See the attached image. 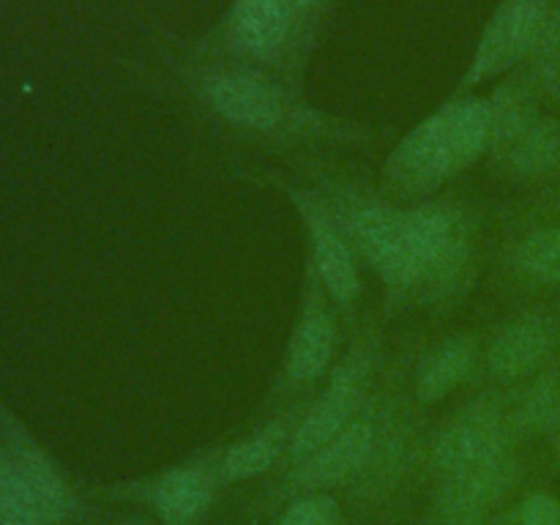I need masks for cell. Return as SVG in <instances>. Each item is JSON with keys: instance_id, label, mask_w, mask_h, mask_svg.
I'll return each mask as SVG.
<instances>
[{"instance_id": "cell-12", "label": "cell", "mask_w": 560, "mask_h": 525, "mask_svg": "<svg viewBox=\"0 0 560 525\" xmlns=\"http://www.w3.org/2000/svg\"><path fill=\"white\" fill-rule=\"evenodd\" d=\"M293 16L295 11L288 0H238L233 11L235 44L255 58L273 55L288 42Z\"/></svg>"}, {"instance_id": "cell-26", "label": "cell", "mask_w": 560, "mask_h": 525, "mask_svg": "<svg viewBox=\"0 0 560 525\" xmlns=\"http://www.w3.org/2000/svg\"><path fill=\"white\" fill-rule=\"evenodd\" d=\"M558 454H560V448H558Z\"/></svg>"}, {"instance_id": "cell-18", "label": "cell", "mask_w": 560, "mask_h": 525, "mask_svg": "<svg viewBox=\"0 0 560 525\" xmlns=\"http://www.w3.org/2000/svg\"><path fill=\"white\" fill-rule=\"evenodd\" d=\"M492 109V137H490V151L501 153L514 137L523 135L539 113H536L534 96H530V88L512 82V85L503 88L501 93H495V98H490Z\"/></svg>"}, {"instance_id": "cell-7", "label": "cell", "mask_w": 560, "mask_h": 525, "mask_svg": "<svg viewBox=\"0 0 560 525\" xmlns=\"http://www.w3.org/2000/svg\"><path fill=\"white\" fill-rule=\"evenodd\" d=\"M361 388H364V366L361 364L350 361L334 372L326 397L310 410L304 424L290 438L293 463L304 465L350 424V416L355 413V405L361 399Z\"/></svg>"}, {"instance_id": "cell-11", "label": "cell", "mask_w": 560, "mask_h": 525, "mask_svg": "<svg viewBox=\"0 0 560 525\" xmlns=\"http://www.w3.org/2000/svg\"><path fill=\"white\" fill-rule=\"evenodd\" d=\"M372 446H375V430L370 421H350L328 446L301 465V485L326 487L350 479L355 470L364 468Z\"/></svg>"}, {"instance_id": "cell-3", "label": "cell", "mask_w": 560, "mask_h": 525, "mask_svg": "<svg viewBox=\"0 0 560 525\" xmlns=\"http://www.w3.org/2000/svg\"><path fill=\"white\" fill-rule=\"evenodd\" d=\"M550 9V0H501L481 33L465 82L479 85L528 58L539 42Z\"/></svg>"}, {"instance_id": "cell-1", "label": "cell", "mask_w": 560, "mask_h": 525, "mask_svg": "<svg viewBox=\"0 0 560 525\" xmlns=\"http://www.w3.org/2000/svg\"><path fill=\"white\" fill-rule=\"evenodd\" d=\"M490 98H463L421 120L388 159V180L402 191L441 186L490 148Z\"/></svg>"}, {"instance_id": "cell-16", "label": "cell", "mask_w": 560, "mask_h": 525, "mask_svg": "<svg viewBox=\"0 0 560 525\" xmlns=\"http://www.w3.org/2000/svg\"><path fill=\"white\" fill-rule=\"evenodd\" d=\"M337 348V323L328 312L315 310L295 328L288 353V372L293 381H315L326 372Z\"/></svg>"}, {"instance_id": "cell-2", "label": "cell", "mask_w": 560, "mask_h": 525, "mask_svg": "<svg viewBox=\"0 0 560 525\" xmlns=\"http://www.w3.org/2000/svg\"><path fill=\"white\" fill-rule=\"evenodd\" d=\"M69 490L58 470L27 443L0 452V525H60Z\"/></svg>"}, {"instance_id": "cell-25", "label": "cell", "mask_w": 560, "mask_h": 525, "mask_svg": "<svg viewBox=\"0 0 560 525\" xmlns=\"http://www.w3.org/2000/svg\"><path fill=\"white\" fill-rule=\"evenodd\" d=\"M288 3L293 5V11H295V14H301V11H306V9H310V5L315 3V0H288Z\"/></svg>"}, {"instance_id": "cell-19", "label": "cell", "mask_w": 560, "mask_h": 525, "mask_svg": "<svg viewBox=\"0 0 560 525\" xmlns=\"http://www.w3.org/2000/svg\"><path fill=\"white\" fill-rule=\"evenodd\" d=\"M282 438L284 430L268 427V430L252 435L249 441H241L224 457V474L230 479H249V476L268 470L273 465V459H277L279 448H282Z\"/></svg>"}, {"instance_id": "cell-15", "label": "cell", "mask_w": 560, "mask_h": 525, "mask_svg": "<svg viewBox=\"0 0 560 525\" xmlns=\"http://www.w3.org/2000/svg\"><path fill=\"white\" fill-rule=\"evenodd\" d=\"M153 506L167 525H195L211 506V485L200 470L178 468L156 485Z\"/></svg>"}, {"instance_id": "cell-13", "label": "cell", "mask_w": 560, "mask_h": 525, "mask_svg": "<svg viewBox=\"0 0 560 525\" xmlns=\"http://www.w3.org/2000/svg\"><path fill=\"white\" fill-rule=\"evenodd\" d=\"M503 167L523 178H539L560 167V124L550 115H539L520 137H514L501 153Z\"/></svg>"}, {"instance_id": "cell-5", "label": "cell", "mask_w": 560, "mask_h": 525, "mask_svg": "<svg viewBox=\"0 0 560 525\" xmlns=\"http://www.w3.org/2000/svg\"><path fill=\"white\" fill-rule=\"evenodd\" d=\"M350 238L361 255L375 266L383 282L408 290L410 252H408V211H394L377 202H359L348 211Z\"/></svg>"}, {"instance_id": "cell-22", "label": "cell", "mask_w": 560, "mask_h": 525, "mask_svg": "<svg viewBox=\"0 0 560 525\" xmlns=\"http://www.w3.org/2000/svg\"><path fill=\"white\" fill-rule=\"evenodd\" d=\"M536 82L552 98H560V5H552L534 52Z\"/></svg>"}, {"instance_id": "cell-4", "label": "cell", "mask_w": 560, "mask_h": 525, "mask_svg": "<svg viewBox=\"0 0 560 525\" xmlns=\"http://www.w3.org/2000/svg\"><path fill=\"white\" fill-rule=\"evenodd\" d=\"M410 282L413 288H446L457 279L468 257V235L457 213L424 206L408 211Z\"/></svg>"}, {"instance_id": "cell-24", "label": "cell", "mask_w": 560, "mask_h": 525, "mask_svg": "<svg viewBox=\"0 0 560 525\" xmlns=\"http://www.w3.org/2000/svg\"><path fill=\"white\" fill-rule=\"evenodd\" d=\"M523 525H560V503L552 495H530L520 512Z\"/></svg>"}, {"instance_id": "cell-20", "label": "cell", "mask_w": 560, "mask_h": 525, "mask_svg": "<svg viewBox=\"0 0 560 525\" xmlns=\"http://www.w3.org/2000/svg\"><path fill=\"white\" fill-rule=\"evenodd\" d=\"M520 424L528 432H552L560 427V372H545L530 383L520 405Z\"/></svg>"}, {"instance_id": "cell-21", "label": "cell", "mask_w": 560, "mask_h": 525, "mask_svg": "<svg viewBox=\"0 0 560 525\" xmlns=\"http://www.w3.org/2000/svg\"><path fill=\"white\" fill-rule=\"evenodd\" d=\"M517 262L525 277L545 284H560V228L530 233L520 246Z\"/></svg>"}, {"instance_id": "cell-17", "label": "cell", "mask_w": 560, "mask_h": 525, "mask_svg": "<svg viewBox=\"0 0 560 525\" xmlns=\"http://www.w3.org/2000/svg\"><path fill=\"white\" fill-rule=\"evenodd\" d=\"M470 366H474V345H470V339H452L443 348H438V353H432L430 361L421 366L419 383H416L419 397L427 399V402L443 399L468 377Z\"/></svg>"}, {"instance_id": "cell-23", "label": "cell", "mask_w": 560, "mask_h": 525, "mask_svg": "<svg viewBox=\"0 0 560 525\" xmlns=\"http://www.w3.org/2000/svg\"><path fill=\"white\" fill-rule=\"evenodd\" d=\"M279 525H339V509L326 495L304 498L284 512Z\"/></svg>"}, {"instance_id": "cell-10", "label": "cell", "mask_w": 560, "mask_h": 525, "mask_svg": "<svg viewBox=\"0 0 560 525\" xmlns=\"http://www.w3.org/2000/svg\"><path fill=\"white\" fill-rule=\"evenodd\" d=\"M304 213L312 233V252H315L317 271H320L328 293L337 301H353L361 290V279L348 238L339 233L337 224L320 208L306 206Z\"/></svg>"}, {"instance_id": "cell-9", "label": "cell", "mask_w": 560, "mask_h": 525, "mask_svg": "<svg viewBox=\"0 0 560 525\" xmlns=\"http://www.w3.org/2000/svg\"><path fill=\"white\" fill-rule=\"evenodd\" d=\"M556 345V328L545 317H523L503 328L490 345L487 366L501 381H517L539 370Z\"/></svg>"}, {"instance_id": "cell-14", "label": "cell", "mask_w": 560, "mask_h": 525, "mask_svg": "<svg viewBox=\"0 0 560 525\" xmlns=\"http://www.w3.org/2000/svg\"><path fill=\"white\" fill-rule=\"evenodd\" d=\"M512 479L514 470L509 459H501V463L490 465V468L470 470V474L463 476H448L446 490H443V506L454 517H476V514L492 506L512 487Z\"/></svg>"}, {"instance_id": "cell-6", "label": "cell", "mask_w": 560, "mask_h": 525, "mask_svg": "<svg viewBox=\"0 0 560 525\" xmlns=\"http://www.w3.org/2000/svg\"><path fill=\"white\" fill-rule=\"evenodd\" d=\"M506 459L503 454V421L490 402L465 410L441 435L435 446V463L446 476H463L470 470L490 468Z\"/></svg>"}, {"instance_id": "cell-8", "label": "cell", "mask_w": 560, "mask_h": 525, "mask_svg": "<svg viewBox=\"0 0 560 525\" xmlns=\"http://www.w3.org/2000/svg\"><path fill=\"white\" fill-rule=\"evenodd\" d=\"M206 96L224 120L244 129L268 131L279 126L284 115V102L277 88L246 71H219L208 77Z\"/></svg>"}]
</instances>
